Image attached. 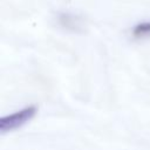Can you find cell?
Wrapping results in <instances>:
<instances>
[{
	"instance_id": "cell-1",
	"label": "cell",
	"mask_w": 150,
	"mask_h": 150,
	"mask_svg": "<svg viewBox=\"0 0 150 150\" xmlns=\"http://www.w3.org/2000/svg\"><path fill=\"white\" fill-rule=\"evenodd\" d=\"M38 112V108L35 105H28L18 110L13 114L2 116L0 118V131L1 134L11 132L15 129L21 128L27 122H29Z\"/></svg>"
},
{
	"instance_id": "cell-3",
	"label": "cell",
	"mask_w": 150,
	"mask_h": 150,
	"mask_svg": "<svg viewBox=\"0 0 150 150\" xmlns=\"http://www.w3.org/2000/svg\"><path fill=\"white\" fill-rule=\"evenodd\" d=\"M132 35L135 38H146L150 36V21H144L137 23L132 28Z\"/></svg>"
},
{
	"instance_id": "cell-2",
	"label": "cell",
	"mask_w": 150,
	"mask_h": 150,
	"mask_svg": "<svg viewBox=\"0 0 150 150\" xmlns=\"http://www.w3.org/2000/svg\"><path fill=\"white\" fill-rule=\"evenodd\" d=\"M59 22L61 26H63L64 28L68 29H73V30H79L80 26H81V21L77 16L69 14V13H62L59 15Z\"/></svg>"
}]
</instances>
